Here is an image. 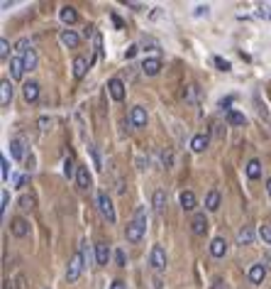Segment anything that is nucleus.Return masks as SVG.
Instances as JSON below:
<instances>
[{
	"instance_id": "nucleus-1",
	"label": "nucleus",
	"mask_w": 271,
	"mask_h": 289,
	"mask_svg": "<svg viewBox=\"0 0 271 289\" xmlns=\"http://www.w3.org/2000/svg\"><path fill=\"white\" fill-rule=\"evenodd\" d=\"M144 230H147L144 208H137L135 221H130V223H127V228H125V238H127V243H139V240H142V235H144Z\"/></svg>"
},
{
	"instance_id": "nucleus-2",
	"label": "nucleus",
	"mask_w": 271,
	"mask_h": 289,
	"mask_svg": "<svg viewBox=\"0 0 271 289\" xmlns=\"http://www.w3.org/2000/svg\"><path fill=\"white\" fill-rule=\"evenodd\" d=\"M98 208H100V213H103V218L108 221V223H115L117 221V216H115V206H113V201H110V196L108 194H98Z\"/></svg>"
},
{
	"instance_id": "nucleus-3",
	"label": "nucleus",
	"mask_w": 271,
	"mask_h": 289,
	"mask_svg": "<svg viewBox=\"0 0 271 289\" xmlns=\"http://www.w3.org/2000/svg\"><path fill=\"white\" fill-rule=\"evenodd\" d=\"M149 265H152L154 272L166 269V250H164L161 245H154V248H152V252H149Z\"/></svg>"
},
{
	"instance_id": "nucleus-4",
	"label": "nucleus",
	"mask_w": 271,
	"mask_h": 289,
	"mask_svg": "<svg viewBox=\"0 0 271 289\" xmlns=\"http://www.w3.org/2000/svg\"><path fill=\"white\" fill-rule=\"evenodd\" d=\"M81 272H83V255L76 252V255L71 257L69 267H66V282H76V279L81 277Z\"/></svg>"
},
{
	"instance_id": "nucleus-5",
	"label": "nucleus",
	"mask_w": 271,
	"mask_h": 289,
	"mask_svg": "<svg viewBox=\"0 0 271 289\" xmlns=\"http://www.w3.org/2000/svg\"><path fill=\"white\" fill-rule=\"evenodd\" d=\"M108 93L113 96V101H122L125 98V81L122 79H110L108 81Z\"/></svg>"
},
{
	"instance_id": "nucleus-6",
	"label": "nucleus",
	"mask_w": 271,
	"mask_h": 289,
	"mask_svg": "<svg viewBox=\"0 0 271 289\" xmlns=\"http://www.w3.org/2000/svg\"><path fill=\"white\" fill-rule=\"evenodd\" d=\"M10 230H13L15 238H27L30 235V223L25 218H13L10 221Z\"/></svg>"
},
{
	"instance_id": "nucleus-7",
	"label": "nucleus",
	"mask_w": 271,
	"mask_h": 289,
	"mask_svg": "<svg viewBox=\"0 0 271 289\" xmlns=\"http://www.w3.org/2000/svg\"><path fill=\"white\" fill-rule=\"evenodd\" d=\"M147 76H156L159 71H161V59L159 57H149V59H144L142 62V66H139Z\"/></svg>"
},
{
	"instance_id": "nucleus-8",
	"label": "nucleus",
	"mask_w": 271,
	"mask_h": 289,
	"mask_svg": "<svg viewBox=\"0 0 271 289\" xmlns=\"http://www.w3.org/2000/svg\"><path fill=\"white\" fill-rule=\"evenodd\" d=\"M59 40H61V44H64V47H69V49H76V47L81 44V37H78L74 30H61Z\"/></svg>"
},
{
	"instance_id": "nucleus-9",
	"label": "nucleus",
	"mask_w": 271,
	"mask_h": 289,
	"mask_svg": "<svg viewBox=\"0 0 271 289\" xmlns=\"http://www.w3.org/2000/svg\"><path fill=\"white\" fill-rule=\"evenodd\" d=\"M22 96H25L27 103H37V98H39V83L37 81H27L22 86Z\"/></svg>"
},
{
	"instance_id": "nucleus-10",
	"label": "nucleus",
	"mask_w": 271,
	"mask_h": 289,
	"mask_svg": "<svg viewBox=\"0 0 271 289\" xmlns=\"http://www.w3.org/2000/svg\"><path fill=\"white\" fill-rule=\"evenodd\" d=\"M247 277H249V282H252V284L264 282V277H266V267H264V262L252 265V267H249V272H247Z\"/></svg>"
},
{
	"instance_id": "nucleus-11",
	"label": "nucleus",
	"mask_w": 271,
	"mask_h": 289,
	"mask_svg": "<svg viewBox=\"0 0 271 289\" xmlns=\"http://www.w3.org/2000/svg\"><path fill=\"white\" fill-rule=\"evenodd\" d=\"M10 101H13V83L10 79H3V83H0V105L8 108Z\"/></svg>"
},
{
	"instance_id": "nucleus-12",
	"label": "nucleus",
	"mask_w": 271,
	"mask_h": 289,
	"mask_svg": "<svg viewBox=\"0 0 271 289\" xmlns=\"http://www.w3.org/2000/svg\"><path fill=\"white\" fill-rule=\"evenodd\" d=\"M130 123H132L135 127H144V125H147V110H144L142 105H135L132 113H130Z\"/></svg>"
},
{
	"instance_id": "nucleus-13",
	"label": "nucleus",
	"mask_w": 271,
	"mask_h": 289,
	"mask_svg": "<svg viewBox=\"0 0 271 289\" xmlns=\"http://www.w3.org/2000/svg\"><path fill=\"white\" fill-rule=\"evenodd\" d=\"M191 230H193V235H203V233L208 230V218H205V213H195V216H193Z\"/></svg>"
},
{
	"instance_id": "nucleus-14",
	"label": "nucleus",
	"mask_w": 271,
	"mask_h": 289,
	"mask_svg": "<svg viewBox=\"0 0 271 289\" xmlns=\"http://www.w3.org/2000/svg\"><path fill=\"white\" fill-rule=\"evenodd\" d=\"M59 18H61L64 25H76V22H78V13H76V8H71V5H64V8L59 10Z\"/></svg>"
},
{
	"instance_id": "nucleus-15",
	"label": "nucleus",
	"mask_w": 271,
	"mask_h": 289,
	"mask_svg": "<svg viewBox=\"0 0 271 289\" xmlns=\"http://www.w3.org/2000/svg\"><path fill=\"white\" fill-rule=\"evenodd\" d=\"M88 69H91V62H88L86 57H76V59H74V76H76V79H83V76L88 74Z\"/></svg>"
},
{
	"instance_id": "nucleus-16",
	"label": "nucleus",
	"mask_w": 271,
	"mask_h": 289,
	"mask_svg": "<svg viewBox=\"0 0 271 289\" xmlns=\"http://www.w3.org/2000/svg\"><path fill=\"white\" fill-rule=\"evenodd\" d=\"M10 76L15 81H20L25 76V64H22V57H13L10 59Z\"/></svg>"
},
{
	"instance_id": "nucleus-17",
	"label": "nucleus",
	"mask_w": 271,
	"mask_h": 289,
	"mask_svg": "<svg viewBox=\"0 0 271 289\" xmlns=\"http://www.w3.org/2000/svg\"><path fill=\"white\" fill-rule=\"evenodd\" d=\"M91 182H93V177H91L88 167H78V172H76V184H78L81 189H91Z\"/></svg>"
},
{
	"instance_id": "nucleus-18",
	"label": "nucleus",
	"mask_w": 271,
	"mask_h": 289,
	"mask_svg": "<svg viewBox=\"0 0 271 289\" xmlns=\"http://www.w3.org/2000/svg\"><path fill=\"white\" fill-rule=\"evenodd\" d=\"M108 260H110V248H108V243H96V262H98V265H108Z\"/></svg>"
},
{
	"instance_id": "nucleus-19",
	"label": "nucleus",
	"mask_w": 271,
	"mask_h": 289,
	"mask_svg": "<svg viewBox=\"0 0 271 289\" xmlns=\"http://www.w3.org/2000/svg\"><path fill=\"white\" fill-rule=\"evenodd\" d=\"M10 155H13V160H22L25 157V142L20 137L10 140Z\"/></svg>"
},
{
	"instance_id": "nucleus-20",
	"label": "nucleus",
	"mask_w": 271,
	"mask_h": 289,
	"mask_svg": "<svg viewBox=\"0 0 271 289\" xmlns=\"http://www.w3.org/2000/svg\"><path fill=\"white\" fill-rule=\"evenodd\" d=\"M152 206H154L156 213H161V211L166 208V191H164V189H156V191H154V196H152Z\"/></svg>"
},
{
	"instance_id": "nucleus-21",
	"label": "nucleus",
	"mask_w": 271,
	"mask_h": 289,
	"mask_svg": "<svg viewBox=\"0 0 271 289\" xmlns=\"http://www.w3.org/2000/svg\"><path fill=\"white\" fill-rule=\"evenodd\" d=\"M227 252V240L225 238H215L213 243H210V255L213 257H222Z\"/></svg>"
},
{
	"instance_id": "nucleus-22",
	"label": "nucleus",
	"mask_w": 271,
	"mask_h": 289,
	"mask_svg": "<svg viewBox=\"0 0 271 289\" xmlns=\"http://www.w3.org/2000/svg\"><path fill=\"white\" fill-rule=\"evenodd\" d=\"M178 201H181V208L183 211H193L195 208V194L193 191H181V199Z\"/></svg>"
},
{
	"instance_id": "nucleus-23",
	"label": "nucleus",
	"mask_w": 271,
	"mask_h": 289,
	"mask_svg": "<svg viewBox=\"0 0 271 289\" xmlns=\"http://www.w3.org/2000/svg\"><path fill=\"white\" fill-rule=\"evenodd\" d=\"M237 243H239V245H252V243H254V228L244 226V228L237 233Z\"/></svg>"
},
{
	"instance_id": "nucleus-24",
	"label": "nucleus",
	"mask_w": 271,
	"mask_h": 289,
	"mask_svg": "<svg viewBox=\"0 0 271 289\" xmlns=\"http://www.w3.org/2000/svg\"><path fill=\"white\" fill-rule=\"evenodd\" d=\"M183 98H186L188 103H198V98H200V88H198V83H188L186 91H183Z\"/></svg>"
},
{
	"instance_id": "nucleus-25",
	"label": "nucleus",
	"mask_w": 271,
	"mask_h": 289,
	"mask_svg": "<svg viewBox=\"0 0 271 289\" xmlns=\"http://www.w3.org/2000/svg\"><path fill=\"white\" fill-rule=\"evenodd\" d=\"M208 142H210L208 135H195V137L191 140V150H193V152H203V150L208 147Z\"/></svg>"
},
{
	"instance_id": "nucleus-26",
	"label": "nucleus",
	"mask_w": 271,
	"mask_h": 289,
	"mask_svg": "<svg viewBox=\"0 0 271 289\" xmlns=\"http://www.w3.org/2000/svg\"><path fill=\"white\" fill-rule=\"evenodd\" d=\"M247 177L249 179H259L261 177V162L259 160H249L247 162Z\"/></svg>"
},
{
	"instance_id": "nucleus-27",
	"label": "nucleus",
	"mask_w": 271,
	"mask_h": 289,
	"mask_svg": "<svg viewBox=\"0 0 271 289\" xmlns=\"http://www.w3.org/2000/svg\"><path fill=\"white\" fill-rule=\"evenodd\" d=\"M205 208L208 211H217L220 208V194L213 189V191H208V196H205Z\"/></svg>"
},
{
	"instance_id": "nucleus-28",
	"label": "nucleus",
	"mask_w": 271,
	"mask_h": 289,
	"mask_svg": "<svg viewBox=\"0 0 271 289\" xmlns=\"http://www.w3.org/2000/svg\"><path fill=\"white\" fill-rule=\"evenodd\" d=\"M100 54H103V35L96 30V35H93V59H91V64H93Z\"/></svg>"
},
{
	"instance_id": "nucleus-29",
	"label": "nucleus",
	"mask_w": 271,
	"mask_h": 289,
	"mask_svg": "<svg viewBox=\"0 0 271 289\" xmlns=\"http://www.w3.org/2000/svg\"><path fill=\"white\" fill-rule=\"evenodd\" d=\"M22 64H25V71L37 69V52L35 49H27V54L22 57Z\"/></svg>"
},
{
	"instance_id": "nucleus-30",
	"label": "nucleus",
	"mask_w": 271,
	"mask_h": 289,
	"mask_svg": "<svg viewBox=\"0 0 271 289\" xmlns=\"http://www.w3.org/2000/svg\"><path fill=\"white\" fill-rule=\"evenodd\" d=\"M76 172H78V167H76L74 157L69 155V157L64 160V177H66V179H74V177H76Z\"/></svg>"
},
{
	"instance_id": "nucleus-31",
	"label": "nucleus",
	"mask_w": 271,
	"mask_h": 289,
	"mask_svg": "<svg viewBox=\"0 0 271 289\" xmlns=\"http://www.w3.org/2000/svg\"><path fill=\"white\" fill-rule=\"evenodd\" d=\"M225 118H227V123H230V125H244V115H242V113H237V110H227V115H225Z\"/></svg>"
},
{
	"instance_id": "nucleus-32",
	"label": "nucleus",
	"mask_w": 271,
	"mask_h": 289,
	"mask_svg": "<svg viewBox=\"0 0 271 289\" xmlns=\"http://www.w3.org/2000/svg\"><path fill=\"white\" fill-rule=\"evenodd\" d=\"M0 177H3V182H8V177H10V162H8V157H0Z\"/></svg>"
},
{
	"instance_id": "nucleus-33",
	"label": "nucleus",
	"mask_w": 271,
	"mask_h": 289,
	"mask_svg": "<svg viewBox=\"0 0 271 289\" xmlns=\"http://www.w3.org/2000/svg\"><path fill=\"white\" fill-rule=\"evenodd\" d=\"M259 238H261L264 243H271V223H264V226L259 228Z\"/></svg>"
},
{
	"instance_id": "nucleus-34",
	"label": "nucleus",
	"mask_w": 271,
	"mask_h": 289,
	"mask_svg": "<svg viewBox=\"0 0 271 289\" xmlns=\"http://www.w3.org/2000/svg\"><path fill=\"white\" fill-rule=\"evenodd\" d=\"M88 152H91V157H93V167H96V169H103L100 155H98V150H96V144H88Z\"/></svg>"
},
{
	"instance_id": "nucleus-35",
	"label": "nucleus",
	"mask_w": 271,
	"mask_h": 289,
	"mask_svg": "<svg viewBox=\"0 0 271 289\" xmlns=\"http://www.w3.org/2000/svg\"><path fill=\"white\" fill-rule=\"evenodd\" d=\"M8 54H10V42L3 37L0 40V59H8Z\"/></svg>"
},
{
	"instance_id": "nucleus-36",
	"label": "nucleus",
	"mask_w": 271,
	"mask_h": 289,
	"mask_svg": "<svg viewBox=\"0 0 271 289\" xmlns=\"http://www.w3.org/2000/svg\"><path fill=\"white\" fill-rule=\"evenodd\" d=\"M37 125H39V130H49V127L54 125V120H52V118H47V115H42V118L37 120Z\"/></svg>"
},
{
	"instance_id": "nucleus-37",
	"label": "nucleus",
	"mask_w": 271,
	"mask_h": 289,
	"mask_svg": "<svg viewBox=\"0 0 271 289\" xmlns=\"http://www.w3.org/2000/svg\"><path fill=\"white\" fill-rule=\"evenodd\" d=\"M18 204H20V208H32V206H35V199L25 194V196H20V201H18Z\"/></svg>"
},
{
	"instance_id": "nucleus-38",
	"label": "nucleus",
	"mask_w": 271,
	"mask_h": 289,
	"mask_svg": "<svg viewBox=\"0 0 271 289\" xmlns=\"http://www.w3.org/2000/svg\"><path fill=\"white\" fill-rule=\"evenodd\" d=\"M215 66H217L220 71H230V62H225L222 57H215Z\"/></svg>"
},
{
	"instance_id": "nucleus-39",
	"label": "nucleus",
	"mask_w": 271,
	"mask_h": 289,
	"mask_svg": "<svg viewBox=\"0 0 271 289\" xmlns=\"http://www.w3.org/2000/svg\"><path fill=\"white\" fill-rule=\"evenodd\" d=\"M115 262H117V267H127V257H125V252H122V250H117V252H115Z\"/></svg>"
},
{
	"instance_id": "nucleus-40",
	"label": "nucleus",
	"mask_w": 271,
	"mask_h": 289,
	"mask_svg": "<svg viewBox=\"0 0 271 289\" xmlns=\"http://www.w3.org/2000/svg\"><path fill=\"white\" fill-rule=\"evenodd\" d=\"M8 201H10V194L3 191V194H0V204H3V206H0V211H3V213L8 211Z\"/></svg>"
},
{
	"instance_id": "nucleus-41",
	"label": "nucleus",
	"mask_w": 271,
	"mask_h": 289,
	"mask_svg": "<svg viewBox=\"0 0 271 289\" xmlns=\"http://www.w3.org/2000/svg\"><path fill=\"white\" fill-rule=\"evenodd\" d=\"M137 52H139V47H137V44H130V47H127V52H125V59H132Z\"/></svg>"
},
{
	"instance_id": "nucleus-42",
	"label": "nucleus",
	"mask_w": 271,
	"mask_h": 289,
	"mask_svg": "<svg viewBox=\"0 0 271 289\" xmlns=\"http://www.w3.org/2000/svg\"><path fill=\"white\" fill-rule=\"evenodd\" d=\"M110 289H127V287H125V282H122V279H115V282L110 284Z\"/></svg>"
},
{
	"instance_id": "nucleus-43",
	"label": "nucleus",
	"mask_w": 271,
	"mask_h": 289,
	"mask_svg": "<svg viewBox=\"0 0 271 289\" xmlns=\"http://www.w3.org/2000/svg\"><path fill=\"white\" fill-rule=\"evenodd\" d=\"M213 289H225V282H222V279H215V282H213Z\"/></svg>"
},
{
	"instance_id": "nucleus-44",
	"label": "nucleus",
	"mask_w": 271,
	"mask_h": 289,
	"mask_svg": "<svg viewBox=\"0 0 271 289\" xmlns=\"http://www.w3.org/2000/svg\"><path fill=\"white\" fill-rule=\"evenodd\" d=\"M3 289H13V282L10 279H3Z\"/></svg>"
},
{
	"instance_id": "nucleus-45",
	"label": "nucleus",
	"mask_w": 271,
	"mask_h": 289,
	"mask_svg": "<svg viewBox=\"0 0 271 289\" xmlns=\"http://www.w3.org/2000/svg\"><path fill=\"white\" fill-rule=\"evenodd\" d=\"M154 289H161V279L159 277H154Z\"/></svg>"
},
{
	"instance_id": "nucleus-46",
	"label": "nucleus",
	"mask_w": 271,
	"mask_h": 289,
	"mask_svg": "<svg viewBox=\"0 0 271 289\" xmlns=\"http://www.w3.org/2000/svg\"><path fill=\"white\" fill-rule=\"evenodd\" d=\"M266 191H269V196H271V179H266Z\"/></svg>"
}]
</instances>
